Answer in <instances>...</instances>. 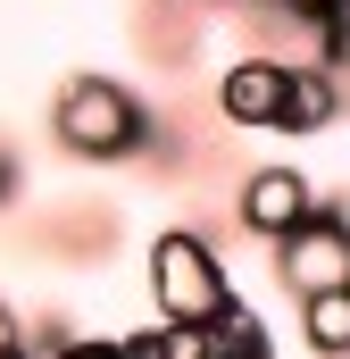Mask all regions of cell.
<instances>
[{"mask_svg":"<svg viewBox=\"0 0 350 359\" xmlns=\"http://www.w3.org/2000/svg\"><path fill=\"white\" fill-rule=\"evenodd\" d=\"M50 134H59L67 159L117 168V159L150 151V109H142V92H125L117 76H67L59 100H50Z\"/></svg>","mask_w":350,"mask_h":359,"instance_id":"cell-1","label":"cell"},{"mask_svg":"<svg viewBox=\"0 0 350 359\" xmlns=\"http://www.w3.org/2000/svg\"><path fill=\"white\" fill-rule=\"evenodd\" d=\"M150 301H159L167 326H217L234 309V276H225L217 243L200 226H167L150 243Z\"/></svg>","mask_w":350,"mask_h":359,"instance_id":"cell-2","label":"cell"},{"mask_svg":"<svg viewBox=\"0 0 350 359\" xmlns=\"http://www.w3.org/2000/svg\"><path fill=\"white\" fill-rule=\"evenodd\" d=\"M275 276L292 301H317V292H342L350 284V217H342V192H317V217L292 226L275 243Z\"/></svg>","mask_w":350,"mask_h":359,"instance_id":"cell-3","label":"cell"},{"mask_svg":"<svg viewBox=\"0 0 350 359\" xmlns=\"http://www.w3.org/2000/svg\"><path fill=\"white\" fill-rule=\"evenodd\" d=\"M284 100H292V59L275 50H251L217 76V117L242 134H284Z\"/></svg>","mask_w":350,"mask_h":359,"instance_id":"cell-4","label":"cell"},{"mask_svg":"<svg viewBox=\"0 0 350 359\" xmlns=\"http://www.w3.org/2000/svg\"><path fill=\"white\" fill-rule=\"evenodd\" d=\"M234 217H242V234L284 243L292 226H309V217H317V184L300 176V168H251L242 192H234Z\"/></svg>","mask_w":350,"mask_h":359,"instance_id":"cell-5","label":"cell"},{"mask_svg":"<svg viewBox=\"0 0 350 359\" xmlns=\"http://www.w3.org/2000/svg\"><path fill=\"white\" fill-rule=\"evenodd\" d=\"M350 100V76L334 67H292V100H284V134H326Z\"/></svg>","mask_w":350,"mask_h":359,"instance_id":"cell-6","label":"cell"},{"mask_svg":"<svg viewBox=\"0 0 350 359\" xmlns=\"http://www.w3.org/2000/svg\"><path fill=\"white\" fill-rule=\"evenodd\" d=\"M300 343H309L317 359H350V284L300 301Z\"/></svg>","mask_w":350,"mask_h":359,"instance_id":"cell-7","label":"cell"},{"mask_svg":"<svg viewBox=\"0 0 350 359\" xmlns=\"http://www.w3.org/2000/svg\"><path fill=\"white\" fill-rule=\"evenodd\" d=\"M209 359H275V334H267L259 318H251V309L234 301V309H225V318L209 326Z\"/></svg>","mask_w":350,"mask_h":359,"instance_id":"cell-8","label":"cell"},{"mask_svg":"<svg viewBox=\"0 0 350 359\" xmlns=\"http://www.w3.org/2000/svg\"><path fill=\"white\" fill-rule=\"evenodd\" d=\"M150 343H159V359H209V326H150Z\"/></svg>","mask_w":350,"mask_h":359,"instance_id":"cell-9","label":"cell"},{"mask_svg":"<svg viewBox=\"0 0 350 359\" xmlns=\"http://www.w3.org/2000/svg\"><path fill=\"white\" fill-rule=\"evenodd\" d=\"M275 17H292V25H334V17H350V0H267Z\"/></svg>","mask_w":350,"mask_h":359,"instance_id":"cell-10","label":"cell"},{"mask_svg":"<svg viewBox=\"0 0 350 359\" xmlns=\"http://www.w3.org/2000/svg\"><path fill=\"white\" fill-rule=\"evenodd\" d=\"M0 359H34V343H25V326H17L8 301H0Z\"/></svg>","mask_w":350,"mask_h":359,"instance_id":"cell-11","label":"cell"},{"mask_svg":"<svg viewBox=\"0 0 350 359\" xmlns=\"http://www.w3.org/2000/svg\"><path fill=\"white\" fill-rule=\"evenodd\" d=\"M50 359H125V343H67V351H50Z\"/></svg>","mask_w":350,"mask_h":359,"instance_id":"cell-12","label":"cell"},{"mask_svg":"<svg viewBox=\"0 0 350 359\" xmlns=\"http://www.w3.org/2000/svg\"><path fill=\"white\" fill-rule=\"evenodd\" d=\"M0 201H17V159L0 151Z\"/></svg>","mask_w":350,"mask_h":359,"instance_id":"cell-13","label":"cell"}]
</instances>
